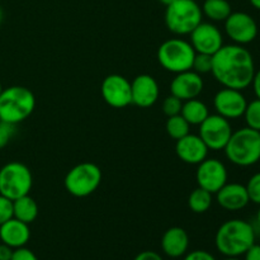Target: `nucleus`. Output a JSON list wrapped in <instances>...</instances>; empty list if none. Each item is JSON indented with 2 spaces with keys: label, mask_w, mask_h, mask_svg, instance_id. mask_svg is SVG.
Returning a JSON list of instances; mask_svg holds the SVG:
<instances>
[{
  "label": "nucleus",
  "mask_w": 260,
  "mask_h": 260,
  "mask_svg": "<svg viewBox=\"0 0 260 260\" xmlns=\"http://www.w3.org/2000/svg\"><path fill=\"white\" fill-rule=\"evenodd\" d=\"M193 2H197V0H193Z\"/></svg>",
  "instance_id": "44"
},
{
  "label": "nucleus",
  "mask_w": 260,
  "mask_h": 260,
  "mask_svg": "<svg viewBox=\"0 0 260 260\" xmlns=\"http://www.w3.org/2000/svg\"><path fill=\"white\" fill-rule=\"evenodd\" d=\"M182 107H183V101H180L179 98H177L175 95L170 94L169 96L164 99L162 102V112L167 114L168 117H173V116H178L182 112Z\"/></svg>",
  "instance_id": "28"
},
{
  "label": "nucleus",
  "mask_w": 260,
  "mask_h": 260,
  "mask_svg": "<svg viewBox=\"0 0 260 260\" xmlns=\"http://www.w3.org/2000/svg\"><path fill=\"white\" fill-rule=\"evenodd\" d=\"M134 260H164L159 253L152 250H145L137 254Z\"/></svg>",
  "instance_id": "34"
},
{
  "label": "nucleus",
  "mask_w": 260,
  "mask_h": 260,
  "mask_svg": "<svg viewBox=\"0 0 260 260\" xmlns=\"http://www.w3.org/2000/svg\"><path fill=\"white\" fill-rule=\"evenodd\" d=\"M190 45L197 53L213 56L223 46L222 33L212 23L201 22L190 32Z\"/></svg>",
  "instance_id": "13"
},
{
  "label": "nucleus",
  "mask_w": 260,
  "mask_h": 260,
  "mask_svg": "<svg viewBox=\"0 0 260 260\" xmlns=\"http://www.w3.org/2000/svg\"><path fill=\"white\" fill-rule=\"evenodd\" d=\"M213 106L217 114L225 117L226 119H235L244 116L248 102L241 90L223 88L216 93Z\"/></svg>",
  "instance_id": "14"
},
{
  "label": "nucleus",
  "mask_w": 260,
  "mask_h": 260,
  "mask_svg": "<svg viewBox=\"0 0 260 260\" xmlns=\"http://www.w3.org/2000/svg\"><path fill=\"white\" fill-rule=\"evenodd\" d=\"M203 13L197 2L175 0L165 10V24L168 29L178 36L190 35L202 22Z\"/></svg>",
  "instance_id": "5"
},
{
  "label": "nucleus",
  "mask_w": 260,
  "mask_h": 260,
  "mask_svg": "<svg viewBox=\"0 0 260 260\" xmlns=\"http://www.w3.org/2000/svg\"><path fill=\"white\" fill-rule=\"evenodd\" d=\"M216 200L226 211H240L250 202L246 187L240 183H226L216 193Z\"/></svg>",
  "instance_id": "18"
},
{
  "label": "nucleus",
  "mask_w": 260,
  "mask_h": 260,
  "mask_svg": "<svg viewBox=\"0 0 260 260\" xmlns=\"http://www.w3.org/2000/svg\"><path fill=\"white\" fill-rule=\"evenodd\" d=\"M192 70L196 71V73H198L200 75L211 73V70H212V55L196 52L194 60H193Z\"/></svg>",
  "instance_id": "27"
},
{
  "label": "nucleus",
  "mask_w": 260,
  "mask_h": 260,
  "mask_svg": "<svg viewBox=\"0 0 260 260\" xmlns=\"http://www.w3.org/2000/svg\"><path fill=\"white\" fill-rule=\"evenodd\" d=\"M33 177L29 168L19 161L5 164L0 169V194L14 201L29 194Z\"/></svg>",
  "instance_id": "8"
},
{
  "label": "nucleus",
  "mask_w": 260,
  "mask_h": 260,
  "mask_svg": "<svg viewBox=\"0 0 260 260\" xmlns=\"http://www.w3.org/2000/svg\"><path fill=\"white\" fill-rule=\"evenodd\" d=\"M160 3H161V4H164L165 7H168V5H170L172 4V3H174L175 0H159Z\"/></svg>",
  "instance_id": "39"
},
{
  "label": "nucleus",
  "mask_w": 260,
  "mask_h": 260,
  "mask_svg": "<svg viewBox=\"0 0 260 260\" xmlns=\"http://www.w3.org/2000/svg\"><path fill=\"white\" fill-rule=\"evenodd\" d=\"M180 114L184 117V119L190 126H200L210 116V112H208V107L202 101L194 98L183 103Z\"/></svg>",
  "instance_id": "22"
},
{
  "label": "nucleus",
  "mask_w": 260,
  "mask_h": 260,
  "mask_svg": "<svg viewBox=\"0 0 260 260\" xmlns=\"http://www.w3.org/2000/svg\"><path fill=\"white\" fill-rule=\"evenodd\" d=\"M175 152L183 162L189 165H198L207 159L208 147L201 139L200 135L188 134L177 140Z\"/></svg>",
  "instance_id": "17"
},
{
  "label": "nucleus",
  "mask_w": 260,
  "mask_h": 260,
  "mask_svg": "<svg viewBox=\"0 0 260 260\" xmlns=\"http://www.w3.org/2000/svg\"><path fill=\"white\" fill-rule=\"evenodd\" d=\"M244 118H245L246 127L260 131V99L256 98L255 101L248 103L244 112Z\"/></svg>",
  "instance_id": "26"
},
{
  "label": "nucleus",
  "mask_w": 260,
  "mask_h": 260,
  "mask_svg": "<svg viewBox=\"0 0 260 260\" xmlns=\"http://www.w3.org/2000/svg\"><path fill=\"white\" fill-rule=\"evenodd\" d=\"M38 216V205L29 194L13 201V217L25 223H32Z\"/></svg>",
  "instance_id": "21"
},
{
  "label": "nucleus",
  "mask_w": 260,
  "mask_h": 260,
  "mask_svg": "<svg viewBox=\"0 0 260 260\" xmlns=\"http://www.w3.org/2000/svg\"><path fill=\"white\" fill-rule=\"evenodd\" d=\"M36 107L35 94L25 86H9L0 93V119L18 124L33 113Z\"/></svg>",
  "instance_id": "4"
},
{
  "label": "nucleus",
  "mask_w": 260,
  "mask_h": 260,
  "mask_svg": "<svg viewBox=\"0 0 260 260\" xmlns=\"http://www.w3.org/2000/svg\"><path fill=\"white\" fill-rule=\"evenodd\" d=\"M250 4L253 5V7L255 8V9L260 10V0H250Z\"/></svg>",
  "instance_id": "38"
},
{
  "label": "nucleus",
  "mask_w": 260,
  "mask_h": 260,
  "mask_svg": "<svg viewBox=\"0 0 260 260\" xmlns=\"http://www.w3.org/2000/svg\"><path fill=\"white\" fill-rule=\"evenodd\" d=\"M101 91L104 102L113 108H124L132 103L131 83L118 74L107 76L102 83Z\"/></svg>",
  "instance_id": "12"
},
{
  "label": "nucleus",
  "mask_w": 260,
  "mask_h": 260,
  "mask_svg": "<svg viewBox=\"0 0 260 260\" xmlns=\"http://www.w3.org/2000/svg\"><path fill=\"white\" fill-rule=\"evenodd\" d=\"M15 126L17 124L0 121V149H4L9 144L10 140L13 139V136L15 135V131H17Z\"/></svg>",
  "instance_id": "30"
},
{
  "label": "nucleus",
  "mask_w": 260,
  "mask_h": 260,
  "mask_svg": "<svg viewBox=\"0 0 260 260\" xmlns=\"http://www.w3.org/2000/svg\"><path fill=\"white\" fill-rule=\"evenodd\" d=\"M233 132V127L229 119L220 114H210L200 124V137L208 150L218 151L225 149Z\"/></svg>",
  "instance_id": "9"
},
{
  "label": "nucleus",
  "mask_w": 260,
  "mask_h": 260,
  "mask_svg": "<svg viewBox=\"0 0 260 260\" xmlns=\"http://www.w3.org/2000/svg\"><path fill=\"white\" fill-rule=\"evenodd\" d=\"M165 128H167L168 135H169L172 139L179 140L182 139V137H184L185 135L189 134L190 124L185 121L184 117H183L182 114H178V116L168 117Z\"/></svg>",
  "instance_id": "25"
},
{
  "label": "nucleus",
  "mask_w": 260,
  "mask_h": 260,
  "mask_svg": "<svg viewBox=\"0 0 260 260\" xmlns=\"http://www.w3.org/2000/svg\"><path fill=\"white\" fill-rule=\"evenodd\" d=\"M2 20H3V10L2 8H0V23H2Z\"/></svg>",
  "instance_id": "42"
},
{
  "label": "nucleus",
  "mask_w": 260,
  "mask_h": 260,
  "mask_svg": "<svg viewBox=\"0 0 260 260\" xmlns=\"http://www.w3.org/2000/svg\"><path fill=\"white\" fill-rule=\"evenodd\" d=\"M213 78L223 88L243 90L251 85L255 65L249 50L240 45H223L212 56Z\"/></svg>",
  "instance_id": "1"
},
{
  "label": "nucleus",
  "mask_w": 260,
  "mask_h": 260,
  "mask_svg": "<svg viewBox=\"0 0 260 260\" xmlns=\"http://www.w3.org/2000/svg\"><path fill=\"white\" fill-rule=\"evenodd\" d=\"M225 32L235 45H248L258 36V24L250 14L233 12L225 20Z\"/></svg>",
  "instance_id": "10"
},
{
  "label": "nucleus",
  "mask_w": 260,
  "mask_h": 260,
  "mask_svg": "<svg viewBox=\"0 0 260 260\" xmlns=\"http://www.w3.org/2000/svg\"><path fill=\"white\" fill-rule=\"evenodd\" d=\"M223 260H241V259L235 258V256H226V259H223Z\"/></svg>",
  "instance_id": "40"
},
{
  "label": "nucleus",
  "mask_w": 260,
  "mask_h": 260,
  "mask_svg": "<svg viewBox=\"0 0 260 260\" xmlns=\"http://www.w3.org/2000/svg\"><path fill=\"white\" fill-rule=\"evenodd\" d=\"M196 51L190 42L182 38H170L161 43L157 50L159 63L170 73L179 74L192 70Z\"/></svg>",
  "instance_id": "6"
},
{
  "label": "nucleus",
  "mask_w": 260,
  "mask_h": 260,
  "mask_svg": "<svg viewBox=\"0 0 260 260\" xmlns=\"http://www.w3.org/2000/svg\"><path fill=\"white\" fill-rule=\"evenodd\" d=\"M251 85H253L254 93H255L256 98L260 99V69L258 71H255L254 74L253 81H251Z\"/></svg>",
  "instance_id": "37"
},
{
  "label": "nucleus",
  "mask_w": 260,
  "mask_h": 260,
  "mask_svg": "<svg viewBox=\"0 0 260 260\" xmlns=\"http://www.w3.org/2000/svg\"><path fill=\"white\" fill-rule=\"evenodd\" d=\"M250 202L260 206V172L254 174L245 185Z\"/></svg>",
  "instance_id": "29"
},
{
  "label": "nucleus",
  "mask_w": 260,
  "mask_h": 260,
  "mask_svg": "<svg viewBox=\"0 0 260 260\" xmlns=\"http://www.w3.org/2000/svg\"><path fill=\"white\" fill-rule=\"evenodd\" d=\"M188 206L194 213H205L212 206V193L198 187L188 197Z\"/></svg>",
  "instance_id": "24"
},
{
  "label": "nucleus",
  "mask_w": 260,
  "mask_h": 260,
  "mask_svg": "<svg viewBox=\"0 0 260 260\" xmlns=\"http://www.w3.org/2000/svg\"><path fill=\"white\" fill-rule=\"evenodd\" d=\"M13 250L10 246H8L7 244L0 243V260H10L13 255Z\"/></svg>",
  "instance_id": "36"
},
{
  "label": "nucleus",
  "mask_w": 260,
  "mask_h": 260,
  "mask_svg": "<svg viewBox=\"0 0 260 260\" xmlns=\"http://www.w3.org/2000/svg\"><path fill=\"white\" fill-rule=\"evenodd\" d=\"M259 135H260V131H259Z\"/></svg>",
  "instance_id": "45"
},
{
  "label": "nucleus",
  "mask_w": 260,
  "mask_h": 260,
  "mask_svg": "<svg viewBox=\"0 0 260 260\" xmlns=\"http://www.w3.org/2000/svg\"><path fill=\"white\" fill-rule=\"evenodd\" d=\"M256 221H258L259 225H260V207H259V210H258V213H256Z\"/></svg>",
  "instance_id": "41"
},
{
  "label": "nucleus",
  "mask_w": 260,
  "mask_h": 260,
  "mask_svg": "<svg viewBox=\"0 0 260 260\" xmlns=\"http://www.w3.org/2000/svg\"><path fill=\"white\" fill-rule=\"evenodd\" d=\"M102 183V170L94 162H80L69 170L63 179L65 189L76 198L93 194Z\"/></svg>",
  "instance_id": "7"
},
{
  "label": "nucleus",
  "mask_w": 260,
  "mask_h": 260,
  "mask_svg": "<svg viewBox=\"0 0 260 260\" xmlns=\"http://www.w3.org/2000/svg\"><path fill=\"white\" fill-rule=\"evenodd\" d=\"M203 83L202 76L193 70H187L175 75L170 83V91L173 95L185 102L189 99H194L202 93Z\"/></svg>",
  "instance_id": "16"
},
{
  "label": "nucleus",
  "mask_w": 260,
  "mask_h": 260,
  "mask_svg": "<svg viewBox=\"0 0 260 260\" xmlns=\"http://www.w3.org/2000/svg\"><path fill=\"white\" fill-rule=\"evenodd\" d=\"M30 239L29 225L17 218H10L0 225V241L7 244L12 249L22 248L27 245Z\"/></svg>",
  "instance_id": "19"
},
{
  "label": "nucleus",
  "mask_w": 260,
  "mask_h": 260,
  "mask_svg": "<svg viewBox=\"0 0 260 260\" xmlns=\"http://www.w3.org/2000/svg\"><path fill=\"white\" fill-rule=\"evenodd\" d=\"M13 218V201L0 194V225Z\"/></svg>",
  "instance_id": "31"
},
{
  "label": "nucleus",
  "mask_w": 260,
  "mask_h": 260,
  "mask_svg": "<svg viewBox=\"0 0 260 260\" xmlns=\"http://www.w3.org/2000/svg\"><path fill=\"white\" fill-rule=\"evenodd\" d=\"M10 260H38V258L32 250H29L25 246H22V248L13 250V255Z\"/></svg>",
  "instance_id": "32"
},
{
  "label": "nucleus",
  "mask_w": 260,
  "mask_h": 260,
  "mask_svg": "<svg viewBox=\"0 0 260 260\" xmlns=\"http://www.w3.org/2000/svg\"><path fill=\"white\" fill-rule=\"evenodd\" d=\"M160 95L156 79L147 74L136 76L131 83L132 103L141 108H149L157 102Z\"/></svg>",
  "instance_id": "15"
},
{
  "label": "nucleus",
  "mask_w": 260,
  "mask_h": 260,
  "mask_svg": "<svg viewBox=\"0 0 260 260\" xmlns=\"http://www.w3.org/2000/svg\"><path fill=\"white\" fill-rule=\"evenodd\" d=\"M244 260H260V245L259 244H253L250 248L244 254Z\"/></svg>",
  "instance_id": "35"
},
{
  "label": "nucleus",
  "mask_w": 260,
  "mask_h": 260,
  "mask_svg": "<svg viewBox=\"0 0 260 260\" xmlns=\"http://www.w3.org/2000/svg\"><path fill=\"white\" fill-rule=\"evenodd\" d=\"M228 169L225 164L217 159H205L198 164L196 180L198 187L216 194L228 183Z\"/></svg>",
  "instance_id": "11"
},
{
  "label": "nucleus",
  "mask_w": 260,
  "mask_h": 260,
  "mask_svg": "<svg viewBox=\"0 0 260 260\" xmlns=\"http://www.w3.org/2000/svg\"><path fill=\"white\" fill-rule=\"evenodd\" d=\"M189 248V236L187 231L182 228L168 229L161 238V249L164 254L169 258L178 259L184 256Z\"/></svg>",
  "instance_id": "20"
},
{
  "label": "nucleus",
  "mask_w": 260,
  "mask_h": 260,
  "mask_svg": "<svg viewBox=\"0 0 260 260\" xmlns=\"http://www.w3.org/2000/svg\"><path fill=\"white\" fill-rule=\"evenodd\" d=\"M225 155L234 165L251 167L260 161V135L259 131L244 127L233 132L225 146Z\"/></svg>",
  "instance_id": "3"
},
{
  "label": "nucleus",
  "mask_w": 260,
  "mask_h": 260,
  "mask_svg": "<svg viewBox=\"0 0 260 260\" xmlns=\"http://www.w3.org/2000/svg\"><path fill=\"white\" fill-rule=\"evenodd\" d=\"M0 121H2V119H0Z\"/></svg>",
  "instance_id": "46"
},
{
  "label": "nucleus",
  "mask_w": 260,
  "mask_h": 260,
  "mask_svg": "<svg viewBox=\"0 0 260 260\" xmlns=\"http://www.w3.org/2000/svg\"><path fill=\"white\" fill-rule=\"evenodd\" d=\"M183 260H216V258L206 250H193L185 254Z\"/></svg>",
  "instance_id": "33"
},
{
  "label": "nucleus",
  "mask_w": 260,
  "mask_h": 260,
  "mask_svg": "<svg viewBox=\"0 0 260 260\" xmlns=\"http://www.w3.org/2000/svg\"><path fill=\"white\" fill-rule=\"evenodd\" d=\"M201 9L212 22H225L226 18L233 13L228 0H205Z\"/></svg>",
  "instance_id": "23"
},
{
  "label": "nucleus",
  "mask_w": 260,
  "mask_h": 260,
  "mask_svg": "<svg viewBox=\"0 0 260 260\" xmlns=\"http://www.w3.org/2000/svg\"><path fill=\"white\" fill-rule=\"evenodd\" d=\"M253 244H255V230L251 223L240 218L223 222L215 236L216 249L225 256L239 258Z\"/></svg>",
  "instance_id": "2"
},
{
  "label": "nucleus",
  "mask_w": 260,
  "mask_h": 260,
  "mask_svg": "<svg viewBox=\"0 0 260 260\" xmlns=\"http://www.w3.org/2000/svg\"><path fill=\"white\" fill-rule=\"evenodd\" d=\"M2 90H3V86H2V83H0V93H2Z\"/></svg>",
  "instance_id": "43"
}]
</instances>
